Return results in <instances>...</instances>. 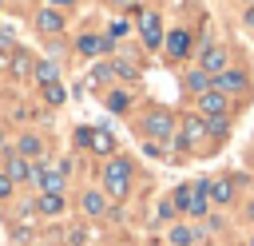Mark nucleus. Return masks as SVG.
<instances>
[{
  "instance_id": "nucleus-16",
  "label": "nucleus",
  "mask_w": 254,
  "mask_h": 246,
  "mask_svg": "<svg viewBox=\"0 0 254 246\" xmlns=\"http://www.w3.org/2000/svg\"><path fill=\"white\" fill-rule=\"evenodd\" d=\"M56 75H60V71H56V63H48V60H44V63H36V79H40L44 87H48V83H56Z\"/></svg>"
},
{
  "instance_id": "nucleus-26",
  "label": "nucleus",
  "mask_w": 254,
  "mask_h": 246,
  "mask_svg": "<svg viewBox=\"0 0 254 246\" xmlns=\"http://www.w3.org/2000/svg\"><path fill=\"white\" fill-rule=\"evenodd\" d=\"M115 4H123V8H131V4H135V0H115Z\"/></svg>"
},
{
  "instance_id": "nucleus-1",
  "label": "nucleus",
  "mask_w": 254,
  "mask_h": 246,
  "mask_svg": "<svg viewBox=\"0 0 254 246\" xmlns=\"http://www.w3.org/2000/svg\"><path fill=\"white\" fill-rule=\"evenodd\" d=\"M103 183H107V194L111 198H123L127 194V183H131V163L127 159H111L107 171H103Z\"/></svg>"
},
{
  "instance_id": "nucleus-20",
  "label": "nucleus",
  "mask_w": 254,
  "mask_h": 246,
  "mask_svg": "<svg viewBox=\"0 0 254 246\" xmlns=\"http://www.w3.org/2000/svg\"><path fill=\"white\" fill-rule=\"evenodd\" d=\"M24 155H40V139H36V135H24V139H20V159H24Z\"/></svg>"
},
{
  "instance_id": "nucleus-7",
  "label": "nucleus",
  "mask_w": 254,
  "mask_h": 246,
  "mask_svg": "<svg viewBox=\"0 0 254 246\" xmlns=\"http://www.w3.org/2000/svg\"><path fill=\"white\" fill-rule=\"evenodd\" d=\"M163 44H167V56H175V60H179V56H187V48H190V32L175 28V32H167V40H163Z\"/></svg>"
},
{
  "instance_id": "nucleus-9",
  "label": "nucleus",
  "mask_w": 254,
  "mask_h": 246,
  "mask_svg": "<svg viewBox=\"0 0 254 246\" xmlns=\"http://www.w3.org/2000/svg\"><path fill=\"white\" fill-rule=\"evenodd\" d=\"M111 48V36H79V52L83 56H99Z\"/></svg>"
},
{
  "instance_id": "nucleus-2",
  "label": "nucleus",
  "mask_w": 254,
  "mask_h": 246,
  "mask_svg": "<svg viewBox=\"0 0 254 246\" xmlns=\"http://www.w3.org/2000/svg\"><path fill=\"white\" fill-rule=\"evenodd\" d=\"M143 131H147L151 139H171V135H175V119H171L167 111H151V115L143 119Z\"/></svg>"
},
{
  "instance_id": "nucleus-4",
  "label": "nucleus",
  "mask_w": 254,
  "mask_h": 246,
  "mask_svg": "<svg viewBox=\"0 0 254 246\" xmlns=\"http://www.w3.org/2000/svg\"><path fill=\"white\" fill-rule=\"evenodd\" d=\"M226 67H230L226 48H202V71H206V75H222Z\"/></svg>"
},
{
  "instance_id": "nucleus-5",
  "label": "nucleus",
  "mask_w": 254,
  "mask_h": 246,
  "mask_svg": "<svg viewBox=\"0 0 254 246\" xmlns=\"http://www.w3.org/2000/svg\"><path fill=\"white\" fill-rule=\"evenodd\" d=\"M242 87H246V75L242 71H230L226 67L222 75H214V91L218 95H230V91H242Z\"/></svg>"
},
{
  "instance_id": "nucleus-18",
  "label": "nucleus",
  "mask_w": 254,
  "mask_h": 246,
  "mask_svg": "<svg viewBox=\"0 0 254 246\" xmlns=\"http://www.w3.org/2000/svg\"><path fill=\"white\" fill-rule=\"evenodd\" d=\"M12 71H16V75H28V71H32V60H28L24 52H12Z\"/></svg>"
},
{
  "instance_id": "nucleus-14",
  "label": "nucleus",
  "mask_w": 254,
  "mask_h": 246,
  "mask_svg": "<svg viewBox=\"0 0 254 246\" xmlns=\"http://www.w3.org/2000/svg\"><path fill=\"white\" fill-rule=\"evenodd\" d=\"M198 238V230H190V226H171V242L175 246H190Z\"/></svg>"
},
{
  "instance_id": "nucleus-25",
  "label": "nucleus",
  "mask_w": 254,
  "mask_h": 246,
  "mask_svg": "<svg viewBox=\"0 0 254 246\" xmlns=\"http://www.w3.org/2000/svg\"><path fill=\"white\" fill-rule=\"evenodd\" d=\"M8 44H12V32H8V28H0V48H8Z\"/></svg>"
},
{
  "instance_id": "nucleus-8",
  "label": "nucleus",
  "mask_w": 254,
  "mask_h": 246,
  "mask_svg": "<svg viewBox=\"0 0 254 246\" xmlns=\"http://www.w3.org/2000/svg\"><path fill=\"white\" fill-rule=\"evenodd\" d=\"M206 139V123L198 119V115H190L187 123H183V147H194V143H202Z\"/></svg>"
},
{
  "instance_id": "nucleus-27",
  "label": "nucleus",
  "mask_w": 254,
  "mask_h": 246,
  "mask_svg": "<svg viewBox=\"0 0 254 246\" xmlns=\"http://www.w3.org/2000/svg\"><path fill=\"white\" fill-rule=\"evenodd\" d=\"M52 4H71V0H52Z\"/></svg>"
},
{
  "instance_id": "nucleus-10",
  "label": "nucleus",
  "mask_w": 254,
  "mask_h": 246,
  "mask_svg": "<svg viewBox=\"0 0 254 246\" xmlns=\"http://www.w3.org/2000/svg\"><path fill=\"white\" fill-rule=\"evenodd\" d=\"M87 147H91V151H99V155H111V151H115V139H111L107 131L91 127V139H87Z\"/></svg>"
},
{
  "instance_id": "nucleus-29",
  "label": "nucleus",
  "mask_w": 254,
  "mask_h": 246,
  "mask_svg": "<svg viewBox=\"0 0 254 246\" xmlns=\"http://www.w3.org/2000/svg\"><path fill=\"white\" fill-rule=\"evenodd\" d=\"M250 246H254V242H250Z\"/></svg>"
},
{
  "instance_id": "nucleus-3",
  "label": "nucleus",
  "mask_w": 254,
  "mask_h": 246,
  "mask_svg": "<svg viewBox=\"0 0 254 246\" xmlns=\"http://www.w3.org/2000/svg\"><path fill=\"white\" fill-rule=\"evenodd\" d=\"M139 32H143V44H147V48H159V44H163V24H159L155 12H143V16H139Z\"/></svg>"
},
{
  "instance_id": "nucleus-21",
  "label": "nucleus",
  "mask_w": 254,
  "mask_h": 246,
  "mask_svg": "<svg viewBox=\"0 0 254 246\" xmlns=\"http://www.w3.org/2000/svg\"><path fill=\"white\" fill-rule=\"evenodd\" d=\"M107 107H111V111H127V95H123V91H111V95H107Z\"/></svg>"
},
{
  "instance_id": "nucleus-11",
  "label": "nucleus",
  "mask_w": 254,
  "mask_h": 246,
  "mask_svg": "<svg viewBox=\"0 0 254 246\" xmlns=\"http://www.w3.org/2000/svg\"><path fill=\"white\" fill-rule=\"evenodd\" d=\"M36 24H40V32H60V28H64V16H60L56 8H44V12L36 16Z\"/></svg>"
},
{
  "instance_id": "nucleus-17",
  "label": "nucleus",
  "mask_w": 254,
  "mask_h": 246,
  "mask_svg": "<svg viewBox=\"0 0 254 246\" xmlns=\"http://www.w3.org/2000/svg\"><path fill=\"white\" fill-rule=\"evenodd\" d=\"M40 210H44V214H60V210H64V198H60V194H44V198H40Z\"/></svg>"
},
{
  "instance_id": "nucleus-22",
  "label": "nucleus",
  "mask_w": 254,
  "mask_h": 246,
  "mask_svg": "<svg viewBox=\"0 0 254 246\" xmlns=\"http://www.w3.org/2000/svg\"><path fill=\"white\" fill-rule=\"evenodd\" d=\"M206 131H210V135H226V115H214V119H206Z\"/></svg>"
},
{
  "instance_id": "nucleus-6",
  "label": "nucleus",
  "mask_w": 254,
  "mask_h": 246,
  "mask_svg": "<svg viewBox=\"0 0 254 246\" xmlns=\"http://www.w3.org/2000/svg\"><path fill=\"white\" fill-rule=\"evenodd\" d=\"M198 111H202V115H210V119H214V115H222V111H226V95H218L214 87H210V91H202V95H198Z\"/></svg>"
},
{
  "instance_id": "nucleus-24",
  "label": "nucleus",
  "mask_w": 254,
  "mask_h": 246,
  "mask_svg": "<svg viewBox=\"0 0 254 246\" xmlns=\"http://www.w3.org/2000/svg\"><path fill=\"white\" fill-rule=\"evenodd\" d=\"M8 194H12V179H8V175H0V198H8Z\"/></svg>"
},
{
  "instance_id": "nucleus-15",
  "label": "nucleus",
  "mask_w": 254,
  "mask_h": 246,
  "mask_svg": "<svg viewBox=\"0 0 254 246\" xmlns=\"http://www.w3.org/2000/svg\"><path fill=\"white\" fill-rule=\"evenodd\" d=\"M83 210H87V214H103V210H107V202H103V194H95V190H87V194H83Z\"/></svg>"
},
{
  "instance_id": "nucleus-19",
  "label": "nucleus",
  "mask_w": 254,
  "mask_h": 246,
  "mask_svg": "<svg viewBox=\"0 0 254 246\" xmlns=\"http://www.w3.org/2000/svg\"><path fill=\"white\" fill-rule=\"evenodd\" d=\"M44 99H48V103H64V99H67V91H64L60 83H48V87H44Z\"/></svg>"
},
{
  "instance_id": "nucleus-12",
  "label": "nucleus",
  "mask_w": 254,
  "mask_h": 246,
  "mask_svg": "<svg viewBox=\"0 0 254 246\" xmlns=\"http://www.w3.org/2000/svg\"><path fill=\"white\" fill-rule=\"evenodd\" d=\"M8 179H12V183L32 179V163H28V159H20V155H16V159H8Z\"/></svg>"
},
{
  "instance_id": "nucleus-13",
  "label": "nucleus",
  "mask_w": 254,
  "mask_h": 246,
  "mask_svg": "<svg viewBox=\"0 0 254 246\" xmlns=\"http://www.w3.org/2000/svg\"><path fill=\"white\" fill-rule=\"evenodd\" d=\"M210 198L214 202H230L234 198V179H214L210 183Z\"/></svg>"
},
{
  "instance_id": "nucleus-23",
  "label": "nucleus",
  "mask_w": 254,
  "mask_h": 246,
  "mask_svg": "<svg viewBox=\"0 0 254 246\" xmlns=\"http://www.w3.org/2000/svg\"><path fill=\"white\" fill-rule=\"evenodd\" d=\"M187 83H190L194 91H210V87H206V71H190V79H187Z\"/></svg>"
},
{
  "instance_id": "nucleus-28",
  "label": "nucleus",
  "mask_w": 254,
  "mask_h": 246,
  "mask_svg": "<svg viewBox=\"0 0 254 246\" xmlns=\"http://www.w3.org/2000/svg\"><path fill=\"white\" fill-rule=\"evenodd\" d=\"M250 24H254V12H250Z\"/></svg>"
}]
</instances>
